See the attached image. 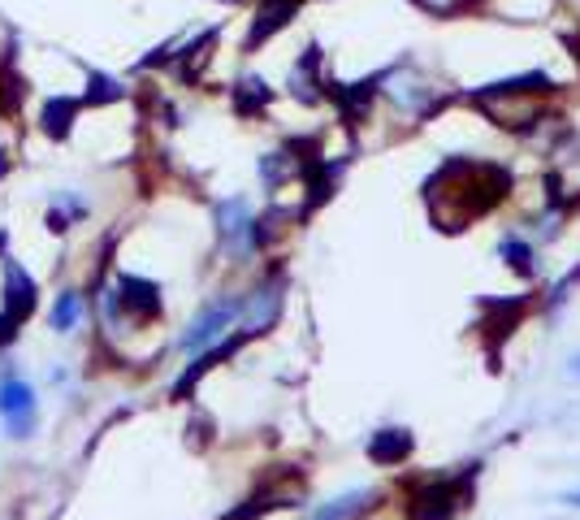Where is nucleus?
I'll return each mask as SVG.
<instances>
[{"label": "nucleus", "instance_id": "1a4fd4ad", "mask_svg": "<svg viewBox=\"0 0 580 520\" xmlns=\"http://www.w3.org/2000/svg\"><path fill=\"white\" fill-rule=\"evenodd\" d=\"M243 230H247V204L226 200L221 204V234H243Z\"/></svg>", "mask_w": 580, "mask_h": 520}, {"label": "nucleus", "instance_id": "f03ea898", "mask_svg": "<svg viewBox=\"0 0 580 520\" xmlns=\"http://www.w3.org/2000/svg\"><path fill=\"white\" fill-rule=\"evenodd\" d=\"M299 13V5L295 0H273V5H265L260 9V18L252 22V35H247V48H260L265 39L273 35V31H282V26L290 22Z\"/></svg>", "mask_w": 580, "mask_h": 520}, {"label": "nucleus", "instance_id": "6e6552de", "mask_svg": "<svg viewBox=\"0 0 580 520\" xmlns=\"http://www.w3.org/2000/svg\"><path fill=\"white\" fill-rule=\"evenodd\" d=\"M78 321H83V295H78V291H65V295L57 299V308H52V330H57V334H70Z\"/></svg>", "mask_w": 580, "mask_h": 520}, {"label": "nucleus", "instance_id": "0eeeda50", "mask_svg": "<svg viewBox=\"0 0 580 520\" xmlns=\"http://www.w3.org/2000/svg\"><path fill=\"white\" fill-rule=\"evenodd\" d=\"M126 96V87L117 83V78H109V74H100V70H87V104H117Z\"/></svg>", "mask_w": 580, "mask_h": 520}, {"label": "nucleus", "instance_id": "f8f14e48", "mask_svg": "<svg viewBox=\"0 0 580 520\" xmlns=\"http://www.w3.org/2000/svg\"><path fill=\"white\" fill-rule=\"evenodd\" d=\"M13 334H18V321H13V317H5V312H0V343H9Z\"/></svg>", "mask_w": 580, "mask_h": 520}, {"label": "nucleus", "instance_id": "20e7f679", "mask_svg": "<svg viewBox=\"0 0 580 520\" xmlns=\"http://www.w3.org/2000/svg\"><path fill=\"white\" fill-rule=\"evenodd\" d=\"M117 286H122L117 304H126L130 312H143V317H152V312L161 308V299H156V286L148 278H130V273H126V278L117 282Z\"/></svg>", "mask_w": 580, "mask_h": 520}, {"label": "nucleus", "instance_id": "f257e3e1", "mask_svg": "<svg viewBox=\"0 0 580 520\" xmlns=\"http://www.w3.org/2000/svg\"><path fill=\"white\" fill-rule=\"evenodd\" d=\"M0 304H5V317H13V321H26L35 312V278L26 273L18 260H5V286H0Z\"/></svg>", "mask_w": 580, "mask_h": 520}, {"label": "nucleus", "instance_id": "39448f33", "mask_svg": "<svg viewBox=\"0 0 580 520\" xmlns=\"http://www.w3.org/2000/svg\"><path fill=\"white\" fill-rule=\"evenodd\" d=\"M230 317H234V304H213V308H208L200 321L191 325L187 334H182V347H200L204 338H213V334H217V330H221V325H226Z\"/></svg>", "mask_w": 580, "mask_h": 520}, {"label": "nucleus", "instance_id": "9d476101", "mask_svg": "<svg viewBox=\"0 0 580 520\" xmlns=\"http://www.w3.org/2000/svg\"><path fill=\"white\" fill-rule=\"evenodd\" d=\"M269 100V87L260 83V78H247L243 91H239V109H247V104H265Z\"/></svg>", "mask_w": 580, "mask_h": 520}, {"label": "nucleus", "instance_id": "423d86ee", "mask_svg": "<svg viewBox=\"0 0 580 520\" xmlns=\"http://www.w3.org/2000/svg\"><path fill=\"white\" fill-rule=\"evenodd\" d=\"M22 412H35V390L18 382V377H9V382H0V416H22Z\"/></svg>", "mask_w": 580, "mask_h": 520}, {"label": "nucleus", "instance_id": "ddd939ff", "mask_svg": "<svg viewBox=\"0 0 580 520\" xmlns=\"http://www.w3.org/2000/svg\"><path fill=\"white\" fill-rule=\"evenodd\" d=\"M5 169H9V161H5V152H0V178H5Z\"/></svg>", "mask_w": 580, "mask_h": 520}, {"label": "nucleus", "instance_id": "4468645a", "mask_svg": "<svg viewBox=\"0 0 580 520\" xmlns=\"http://www.w3.org/2000/svg\"><path fill=\"white\" fill-rule=\"evenodd\" d=\"M226 5H239V0H226Z\"/></svg>", "mask_w": 580, "mask_h": 520}, {"label": "nucleus", "instance_id": "7ed1b4c3", "mask_svg": "<svg viewBox=\"0 0 580 520\" xmlns=\"http://www.w3.org/2000/svg\"><path fill=\"white\" fill-rule=\"evenodd\" d=\"M74 113H78V100L52 96V100H44V109H39V126H44L48 139H65L74 126Z\"/></svg>", "mask_w": 580, "mask_h": 520}, {"label": "nucleus", "instance_id": "9b49d317", "mask_svg": "<svg viewBox=\"0 0 580 520\" xmlns=\"http://www.w3.org/2000/svg\"><path fill=\"white\" fill-rule=\"evenodd\" d=\"M416 5H420V9H429V13H451V9L459 5V0H416Z\"/></svg>", "mask_w": 580, "mask_h": 520}]
</instances>
